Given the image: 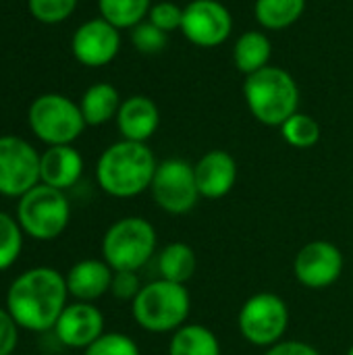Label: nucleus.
Instances as JSON below:
<instances>
[{
    "mask_svg": "<svg viewBox=\"0 0 353 355\" xmlns=\"http://www.w3.org/2000/svg\"><path fill=\"white\" fill-rule=\"evenodd\" d=\"M67 297L69 289L64 275L52 266H33L8 285L4 308L10 312L19 329L48 333L54 331L67 308Z\"/></svg>",
    "mask_w": 353,
    "mask_h": 355,
    "instance_id": "f257e3e1",
    "label": "nucleus"
},
{
    "mask_svg": "<svg viewBox=\"0 0 353 355\" xmlns=\"http://www.w3.org/2000/svg\"><path fill=\"white\" fill-rule=\"evenodd\" d=\"M158 168L148 144L121 139L108 146L96 162V181L112 198L129 200L150 189Z\"/></svg>",
    "mask_w": 353,
    "mask_h": 355,
    "instance_id": "f03ea898",
    "label": "nucleus"
},
{
    "mask_svg": "<svg viewBox=\"0 0 353 355\" xmlns=\"http://www.w3.org/2000/svg\"><path fill=\"white\" fill-rule=\"evenodd\" d=\"M243 98L256 121L268 127H281L300 106V87L291 73L281 67H264L246 77Z\"/></svg>",
    "mask_w": 353,
    "mask_h": 355,
    "instance_id": "7ed1b4c3",
    "label": "nucleus"
},
{
    "mask_svg": "<svg viewBox=\"0 0 353 355\" xmlns=\"http://www.w3.org/2000/svg\"><path fill=\"white\" fill-rule=\"evenodd\" d=\"M191 312V297L185 285H177L164 279L152 281L139 289L131 302V314L148 333L166 335L187 324Z\"/></svg>",
    "mask_w": 353,
    "mask_h": 355,
    "instance_id": "20e7f679",
    "label": "nucleus"
},
{
    "mask_svg": "<svg viewBox=\"0 0 353 355\" xmlns=\"http://www.w3.org/2000/svg\"><path fill=\"white\" fill-rule=\"evenodd\" d=\"M158 235L144 216H125L114 220L102 237V260L117 270L137 272L156 252Z\"/></svg>",
    "mask_w": 353,
    "mask_h": 355,
    "instance_id": "39448f33",
    "label": "nucleus"
},
{
    "mask_svg": "<svg viewBox=\"0 0 353 355\" xmlns=\"http://www.w3.org/2000/svg\"><path fill=\"white\" fill-rule=\"evenodd\" d=\"M15 218L27 237L52 241L67 231L71 220V204L64 191L37 183L19 198Z\"/></svg>",
    "mask_w": 353,
    "mask_h": 355,
    "instance_id": "423d86ee",
    "label": "nucleus"
},
{
    "mask_svg": "<svg viewBox=\"0 0 353 355\" xmlns=\"http://www.w3.org/2000/svg\"><path fill=\"white\" fill-rule=\"evenodd\" d=\"M27 121L33 135L46 146H69L87 127L79 104L62 94L37 96L27 110Z\"/></svg>",
    "mask_w": 353,
    "mask_h": 355,
    "instance_id": "0eeeda50",
    "label": "nucleus"
},
{
    "mask_svg": "<svg viewBox=\"0 0 353 355\" xmlns=\"http://www.w3.org/2000/svg\"><path fill=\"white\" fill-rule=\"evenodd\" d=\"M241 337L256 347H273L283 341L289 329L287 302L270 291L254 293L243 302L237 314Z\"/></svg>",
    "mask_w": 353,
    "mask_h": 355,
    "instance_id": "6e6552de",
    "label": "nucleus"
},
{
    "mask_svg": "<svg viewBox=\"0 0 353 355\" xmlns=\"http://www.w3.org/2000/svg\"><path fill=\"white\" fill-rule=\"evenodd\" d=\"M156 206L166 214H187L196 208L200 196L193 164L183 158H169L158 162L150 185Z\"/></svg>",
    "mask_w": 353,
    "mask_h": 355,
    "instance_id": "1a4fd4ad",
    "label": "nucleus"
},
{
    "mask_svg": "<svg viewBox=\"0 0 353 355\" xmlns=\"http://www.w3.org/2000/svg\"><path fill=\"white\" fill-rule=\"evenodd\" d=\"M40 152L19 135H0V196L21 198L40 183Z\"/></svg>",
    "mask_w": 353,
    "mask_h": 355,
    "instance_id": "9d476101",
    "label": "nucleus"
},
{
    "mask_svg": "<svg viewBox=\"0 0 353 355\" xmlns=\"http://www.w3.org/2000/svg\"><path fill=\"white\" fill-rule=\"evenodd\" d=\"M343 266L345 260L341 250L327 239H316L306 243L295 254L293 277L306 289L320 291V289H329L341 279Z\"/></svg>",
    "mask_w": 353,
    "mask_h": 355,
    "instance_id": "9b49d317",
    "label": "nucleus"
},
{
    "mask_svg": "<svg viewBox=\"0 0 353 355\" xmlns=\"http://www.w3.org/2000/svg\"><path fill=\"white\" fill-rule=\"evenodd\" d=\"M179 31L193 46L214 48L231 37L233 17L218 0H191L183 8V23Z\"/></svg>",
    "mask_w": 353,
    "mask_h": 355,
    "instance_id": "f8f14e48",
    "label": "nucleus"
},
{
    "mask_svg": "<svg viewBox=\"0 0 353 355\" xmlns=\"http://www.w3.org/2000/svg\"><path fill=\"white\" fill-rule=\"evenodd\" d=\"M71 50L77 62H81L83 67H104L112 62L121 50V29H117L102 17L89 19L73 33Z\"/></svg>",
    "mask_w": 353,
    "mask_h": 355,
    "instance_id": "ddd939ff",
    "label": "nucleus"
},
{
    "mask_svg": "<svg viewBox=\"0 0 353 355\" xmlns=\"http://www.w3.org/2000/svg\"><path fill=\"white\" fill-rule=\"evenodd\" d=\"M56 339L71 349H87L104 335V314L87 302L67 304L56 327Z\"/></svg>",
    "mask_w": 353,
    "mask_h": 355,
    "instance_id": "4468645a",
    "label": "nucleus"
},
{
    "mask_svg": "<svg viewBox=\"0 0 353 355\" xmlns=\"http://www.w3.org/2000/svg\"><path fill=\"white\" fill-rule=\"evenodd\" d=\"M193 173L200 196L206 200H221L235 187L237 162L225 150H210L193 164Z\"/></svg>",
    "mask_w": 353,
    "mask_h": 355,
    "instance_id": "2eb2a0df",
    "label": "nucleus"
},
{
    "mask_svg": "<svg viewBox=\"0 0 353 355\" xmlns=\"http://www.w3.org/2000/svg\"><path fill=\"white\" fill-rule=\"evenodd\" d=\"M112 275L114 270L104 260H98V258L79 260L64 275L69 295L75 297V302L94 304L102 295L110 293Z\"/></svg>",
    "mask_w": 353,
    "mask_h": 355,
    "instance_id": "dca6fc26",
    "label": "nucleus"
},
{
    "mask_svg": "<svg viewBox=\"0 0 353 355\" xmlns=\"http://www.w3.org/2000/svg\"><path fill=\"white\" fill-rule=\"evenodd\" d=\"M83 175V158L73 144L48 146L40 156V183L54 189L73 187Z\"/></svg>",
    "mask_w": 353,
    "mask_h": 355,
    "instance_id": "f3484780",
    "label": "nucleus"
},
{
    "mask_svg": "<svg viewBox=\"0 0 353 355\" xmlns=\"http://www.w3.org/2000/svg\"><path fill=\"white\" fill-rule=\"evenodd\" d=\"M160 125V110L148 96H131L121 102L117 112V127L123 139L146 144Z\"/></svg>",
    "mask_w": 353,
    "mask_h": 355,
    "instance_id": "a211bd4d",
    "label": "nucleus"
},
{
    "mask_svg": "<svg viewBox=\"0 0 353 355\" xmlns=\"http://www.w3.org/2000/svg\"><path fill=\"white\" fill-rule=\"evenodd\" d=\"M121 102H123L121 94L114 85H110V83L89 85L79 100V108L85 119V125L100 127V125L108 123L110 119H117Z\"/></svg>",
    "mask_w": 353,
    "mask_h": 355,
    "instance_id": "6ab92c4d",
    "label": "nucleus"
},
{
    "mask_svg": "<svg viewBox=\"0 0 353 355\" xmlns=\"http://www.w3.org/2000/svg\"><path fill=\"white\" fill-rule=\"evenodd\" d=\"M270 54H273V44L264 31L241 33L235 42V48H233L235 67L241 73H246V77L268 67Z\"/></svg>",
    "mask_w": 353,
    "mask_h": 355,
    "instance_id": "aec40b11",
    "label": "nucleus"
},
{
    "mask_svg": "<svg viewBox=\"0 0 353 355\" xmlns=\"http://www.w3.org/2000/svg\"><path fill=\"white\" fill-rule=\"evenodd\" d=\"M198 268V256L191 250V245L183 241H173L169 243L160 256H158V275L164 281L185 285Z\"/></svg>",
    "mask_w": 353,
    "mask_h": 355,
    "instance_id": "412c9836",
    "label": "nucleus"
},
{
    "mask_svg": "<svg viewBox=\"0 0 353 355\" xmlns=\"http://www.w3.org/2000/svg\"><path fill=\"white\" fill-rule=\"evenodd\" d=\"M169 355H221V343L208 327L183 324L169 341Z\"/></svg>",
    "mask_w": 353,
    "mask_h": 355,
    "instance_id": "4be33fe9",
    "label": "nucleus"
},
{
    "mask_svg": "<svg viewBox=\"0 0 353 355\" xmlns=\"http://www.w3.org/2000/svg\"><path fill=\"white\" fill-rule=\"evenodd\" d=\"M306 10V0H256L254 15L256 21L270 31H281L291 27L302 19Z\"/></svg>",
    "mask_w": 353,
    "mask_h": 355,
    "instance_id": "5701e85b",
    "label": "nucleus"
},
{
    "mask_svg": "<svg viewBox=\"0 0 353 355\" xmlns=\"http://www.w3.org/2000/svg\"><path fill=\"white\" fill-rule=\"evenodd\" d=\"M100 17L117 29H133L146 21L152 0H98Z\"/></svg>",
    "mask_w": 353,
    "mask_h": 355,
    "instance_id": "b1692460",
    "label": "nucleus"
},
{
    "mask_svg": "<svg viewBox=\"0 0 353 355\" xmlns=\"http://www.w3.org/2000/svg\"><path fill=\"white\" fill-rule=\"evenodd\" d=\"M281 135L283 139L300 150H308L314 148L320 139V125L314 116L304 114V112H295L291 114L283 125H281Z\"/></svg>",
    "mask_w": 353,
    "mask_h": 355,
    "instance_id": "393cba45",
    "label": "nucleus"
},
{
    "mask_svg": "<svg viewBox=\"0 0 353 355\" xmlns=\"http://www.w3.org/2000/svg\"><path fill=\"white\" fill-rule=\"evenodd\" d=\"M23 229L19 220L0 210V270L10 268L23 252Z\"/></svg>",
    "mask_w": 353,
    "mask_h": 355,
    "instance_id": "a878e982",
    "label": "nucleus"
},
{
    "mask_svg": "<svg viewBox=\"0 0 353 355\" xmlns=\"http://www.w3.org/2000/svg\"><path fill=\"white\" fill-rule=\"evenodd\" d=\"M27 6L35 21L54 25L67 21L75 12L77 0H27Z\"/></svg>",
    "mask_w": 353,
    "mask_h": 355,
    "instance_id": "bb28decb",
    "label": "nucleus"
},
{
    "mask_svg": "<svg viewBox=\"0 0 353 355\" xmlns=\"http://www.w3.org/2000/svg\"><path fill=\"white\" fill-rule=\"evenodd\" d=\"M169 33L152 25L150 21H141L131 29V44L141 54H158L166 48Z\"/></svg>",
    "mask_w": 353,
    "mask_h": 355,
    "instance_id": "cd10ccee",
    "label": "nucleus"
},
{
    "mask_svg": "<svg viewBox=\"0 0 353 355\" xmlns=\"http://www.w3.org/2000/svg\"><path fill=\"white\" fill-rule=\"evenodd\" d=\"M85 355H139V347L125 333H104L85 349Z\"/></svg>",
    "mask_w": 353,
    "mask_h": 355,
    "instance_id": "c85d7f7f",
    "label": "nucleus"
},
{
    "mask_svg": "<svg viewBox=\"0 0 353 355\" xmlns=\"http://www.w3.org/2000/svg\"><path fill=\"white\" fill-rule=\"evenodd\" d=\"M148 21L158 29H162L164 33L177 31L181 29L183 23V8L177 6L175 2H156L148 12Z\"/></svg>",
    "mask_w": 353,
    "mask_h": 355,
    "instance_id": "c756f323",
    "label": "nucleus"
},
{
    "mask_svg": "<svg viewBox=\"0 0 353 355\" xmlns=\"http://www.w3.org/2000/svg\"><path fill=\"white\" fill-rule=\"evenodd\" d=\"M141 289V283H139V277L137 272H131V270H117L112 275V283H110V293L121 300V302H133L135 295L139 293Z\"/></svg>",
    "mask_w": 353,
    "mask_h": 355,
    "instance_id": "7c9ffc66",
    "label": "nucleus"
},
{
    "mask_svg": "<svg viewBox=\"0 0 353 355\" xmlns=\"http://www.w3.org/2000/svg\"><path fill=\"white\" fill-rule=\"evenodd\" d=\"M19 343V324L6 308H0V355H12Z\"/></svg>",
    "mask_w": 353,
    "mask_h": 355,
    "instance_id": "2f4dec72",
    "label": "nucleus"
},
{
    "mask_svg": "<svg viewBox=\"0 0 353 355\" xmlns=\"http://www.w3.org/2000/svg\"><path fill=\"white\" fill-rule=\"evenodd\" d=\"M264 355H320V352L310 345V343H304V341H281L273 347L266 349Z\"/></svg>",
    "mask_w": 353,
    "mask_h": 355,
    "instance_id": "473e14b6",
    "label": "nucleus"
},
{
    "mask_svg": "<svg viewBox=\"0 0 353 355\" xmlns=\"http://www.w3.org/2000/svg\"><path fill=\"white\" fill-rule=\"evenodd\" d=\"M347 355H353V345H352V347H350V352H347Z\"/></svg>",
    "mask_w": 353,
    "mask_h": 355,
    "instance_id": "72a5a7b5",
    "label": "nucleus"
}]
</instances>
